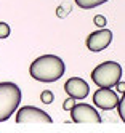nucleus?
I'll use <instances>...</instances> for the list:
<instances>
[{
	"label": "nucleus",
	"mask_w": 125,
	"mask_h": 133,
	"mask_svg": "<svg viewBox=\"0 0 125 133\" xmlns=\"http://www.w3.org/2000/svg\"><path fill=\"white\" fill-rule=\"evenodd\" d=\"M32 79L37 82H56L64 75V63L61 58H58L56 55H43L40 58L32 61L31 68H29Z\"/></svg>",
	"instance_id": "obj_1"
},
{
	"label": "nucleus",
	"mask_w": 125,
	"mask_h": 133,
	"mask_svg": "<svg viewBox=\"0 0 125 133\" xmlns=\"http://www.w3.org/2000/svg\"><path fill=\"white\" fill-rule=\"evenodd\" d=\"M21 90L13 82H0V122L8 120L18 111Z\"/></svg>",
	"instance_id": "obj_2"
},
{
	"label": "nucleus",
	"mask_w": 125,
	"mask_h": 133,
	"mask_svg": "<svg viewBox=\"0 0 125 133\" xmlns=\"http://www.w3.org/2000/svg\"><path fill=\"white\" fill-rule=\"evenodd\" d=\"M122 77V66L115 61H104L91 71V80L98 87H115Z\"/></svg>",
	"instance_id": "obj_3"
},
{
	"label": "nucleus",
	"mask_w": 125,
	"mask_h": 133,
	"mask_svg": "<svg viewBox=\"0 0 125 133\" xmlns=\"http://www.w3.org/2000/svg\"><path fill=\"white\" fill-rule=\"evenodd\" d=\"M71 117L74 123H100L101 116L98 114L95 108H91L90 104H74V108L69 111Z\"/></svg>",
	"instance_id": "obj_4"
},
{
	"label": "nucleus",
	"mask_w": 125,
	"mask_h": 133,
	"mask_svg": "<svg viewBox=\"0 0 125 133\" xmlns=\"http://www.w3.org/2000/svg\"><path fill=\"white\" fill-rule=\"evenodd\" d=\"M16 122L18 123H31V122H38V123H51V117L42 109L35 106H23L16 112Z\"/></svg>",
	"instance_id": "obj_5"
},
{
	"label": "nucleus",
	"mask_w": 125,
	"mask_h": 133,
	"mask_svg": "<svg viewBox=\"0 0 125 133\" xmlns=\"http://www.w3.org/2000/svg\"><path fill=\"white\" fill-rule=\"evenodd\" d=\"M119 101L120 98L117 96V93L109 87H100L93 95V103L96 104V108L104 111H111L114 108H117Z\"/></svg>",
	"instance_id": "obj_6"
},
{
	"label": "nucleus",
	"mask_w": 125,
	"mask_h": 133,
	"mask_svg": "<svg viewBox=\"0 0 125 133\" xmlns=\"http://www.w3.org/2000/svg\"><path fill=\"white\" fill-rule=\"evenodd\" d=\"M112 42V32L109 29H100L96 32H91L87 37V48L90 51H103L104 48H108L109 43Z\"/></svg>",
	"instance_id": "obj_7"
},
{
	"label": "nucleus",
	"mask_w": 125,
	"mask_h": 133,
	"mask_svg": "<svg viewBox=\"0 0 125 133\" xmlns=\"http://www.w3.org/2000/svg\"><path fill=\"white\" fill-rule=\"evenodd\" d=\"M64 91L67 93V96H71L74 99H83L90 91V87L83 79L80 77H71L67 79L64 83Z\"/></svg>",
	"instance_id": "obj_8"
},
{
	"label": "nucleus",
	"mask_w": 125,
	"mask_h": 133,
	"mask_svg": "<svg viewBox=\"0 0 125 133\" xmlns=\"http://www.w3.org/2000/svg\"><path fill=\"white\" fill-rule=\"evenodd\" d=\"M108 0H75L77 6L83 8V10H90V8H95V6H100L103 3H106Z\"/></svg>",
	"instance_id": "obj_9"
},
{
	"label": "nucleus",
	"mask_w": 125,
	"mask_h": 133,
	"mask_svg": "<svg viewBox=\"0 0 125 133\" xmlns=\"http://www.w3.org/2000/svg\"><path fill=\"white\" fill-rule=\"evenodd\" d=\"M117 111H119V117L122 119V122H125V91L122 93V98L117 104Z\"/></svg>",
	"instance_id": "obj_10"
},
{
	"label": "nucleus",
	"mask_w": 125,
	"mask_h": 133,
	"mask_svg": "<svg viewBox=\"0 0 125 133\" xmlns=\"http://www.w3.org/2000/svg\"><path fill=\"white\" fill-rule=\"evenodd\" d=\"M40 99H42V103H45V104H51L53 99H55L53 91H50V90H43L42 95H40Z\"/></svg>",
	"instance_id": "obj_11"
},
{
	"label": "nucleus",
	"mask_w": 125,
	"mask_h": 133,
	"mask_svg": "<svg viewBox=\"0 0 125 133\" xmlns=\"http://www.w3.org/2000/svg\"><path fill=\"white\" fill-rule=\"evenodd\" d=\"M10 35V26L6 23H0V39H6Z\"/></svg>",
	"instance_id": "obj_12"
},
{
	"label": "nucleus",
	"mask_w": 125,
	"mask_h": 133,
	"mask_svg": "<svg viewBox=\"0 0 125 133\" xmlns=\"http://www.w3.org/2000/svg\"><path fill=\"white\" fill-rule=\"evenodd\" d=\"M93 23L98 26V27H106V18H104L103 15H96V16L93 18Z\"/></svg>",
	"instance_id": "obj_13"
},
{
	"label": "nucleus",
	"mask_w": 125,
	"mask_h": 133,
	"mask_svg": "<svg viewBox=\"0 0 125 133\" xmlns=\"http://www.w3.org/2000/svg\"><path fill=\"white\" fill-rule=\"evenodd\" d=\"M72 108H74V98L69 96V98H67V99L63 103V109H64V111H71Z\"/></svg>",
	"instance_id": "obj_14"
},
{
	"label": "nucleus",
	"mask_w": 125,
	"mask_h": 133,
	"mask_svg": "<svg viewBox=\"0 0 125 133\" xmlns=\"http://www.w3.org/2000/svg\"><path fill=\"white\" fill-rule=\"evenodd\" d=\"M115 87H117V90H119L120 93H123V91H125V82H119Z\"/></svg>",
	"instance_id": "obj_15"
}]
</instances>
